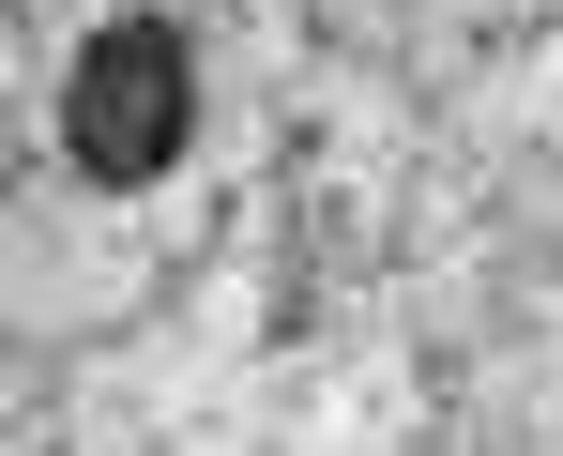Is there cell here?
<instances>
[{
	"instance_id": "cell-1",
	"label": "cell",
	"mask_w": 563,
	"mask_h": 456,
	"mask_svg": "<svg viewBox=\"0 0 563 456\" xmlns=\"http://www.w3.org/2000/svg\"><path fill=\"white\" fill-rule=\"evenodd\" d=\"M184 137H198V46L168 15H107L92 46H77V77H62V153H77V182L137 198V182L184 168Z\"/></svg>"
}]
</instances>
